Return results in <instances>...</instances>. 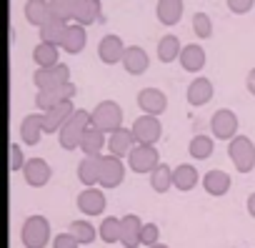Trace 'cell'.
<instances>
[{
  "instance_id": "cell-1",
  "label": "cell",
  "mask_w": 255,
  "mask_h": 248,
  "mask_svg": "<svg viewBox=\"0 0 255 248\" xmlns=\"http://www.w3.org/2000/svg\"><path fill=\"white\" fill-rule=\"evenodd\" d=\"M93 126V118L88 110H75L73 118L65 123L58 133V143L65 148V151H73V148H80V141L85 136V131Z\"/></svg>"
},
{
  "instance_id": "cell-2",
  "label": "cell",
  "mask_w": 255,
  "mask_h": 248,
  "mask_svg": "<svg viewBox=\"0 0 255 248\" xmlns=\"http://www.w3.org/2000/svg\"><path fill=\"white\" fill-rule=\"evenodd\" d=\"M90 118H93V128L103 131V133H115L120 131V123H123V110L115 100H103L98 103L93 110H90Z\"/></svg>"
},
{
  "instance_id": "cell-3",
  "label": "cell",
  "mask_w": 255,
  "mask_h": 248,
  "mask_svg": "<svg viewBox=\"0 0 255 248\" xmlns=\"http://www.w3.org/2000/svg\"><path fill=\"white\" fill-rule=\"evenodd\" d=\"M20 238L25 248H45L50 241V223L43 216H28L20 228Z\"/></svg>"
},
{
  "instance_id": "cell-4",
  "label": "cell",
  "mask_w": 255,
  "mask_h": 248,
  "mask_svg": "<svg viewBox=\"0 0 255 248\" xmlns=\"http://www.w3.org/2000/svg\"><path fill=\"white\" fill-rule=\"evenodd\" d=\"M228 156L240 173H250L255 168V146L248 136H235L228 146Z\"/></svg>"
},
{
  "instance_id": "cell-5",
  "label": "cell",
  "mask_w": 255,
  "mask_h": 248,
  "mask_svg": "<svg viewBox=\"0 0 255 248\" xmlns=\"http://www.w3.org/2000/svg\"><path fill=\"white\" fill-rule=\"evenodd\" d=\"M130 131H133V138H135L138 146H153V143L160 141L163 126L155 115H140V118H135Z\"/></svg>"
},
{
  "instance_id": "cell-6",
  "label": "cell",
  "mask_w": 255,
  "mask_h": 248,
  "mask_svg": "<svg viewBox=\"0 0 255 248\" xmlns=\"http://www.w3.org/2000/svg\"><path fill=\"white\" fill-rule=\"evenodd\" d=\"M33 83L38 85V90H48V88H58L63 83H70V68L58 63L53 68H38L33 73Z\"/></svg>"
},
{
  "instance_id": "cell-7",
  "label": "cell",
  "mask_w": 255,
  "mask_h": 248,
  "mask_svg": "<svg viewBox=\"0 0 255 248\" xmlns=\"http://www.w3.org/2000/svg\"><path fill=\"white\" fill-rule=\"evenodd\" d=\"M128 166H130V171H135V173H153L160 166L155 146H135L133 153L128 156Z\"/></svg>"
},
{
  "instance_id": "cell-8",
  "label": "cell",
  "mask_w": 255,
  "mask_h": 248,
  "mask_svg": "<svg viewBox=\"0 0 255 248\" xmlns=\"http://www.w3.org/2000/svg\"><path fill=\"white\" fill-rule=\"evenodd\" d=\"M210 128H213V136L220 138V141H233L235 133H238V115L228 108H220L213 113L210 118Z\"/></svg>"
},
{
  "instance_id": "cell-9",
  "label": "cell",
  "mask_w": 255,
  "mask_h": 248,
  "mask_svg": "<svg viewBox=\"0 0 255 248\" xmlns=\"http://www.w3.org/2000/svg\"><path fill=\"white\" fill-rule=\"evenodd\" d=\"M73 113H75V108H73L70 100H63L55 108L45 110L43 113V128H45V133H60V128L73 118Z\"/></svg>"
},
{
  "instance_id": "cell-10",
  "label": "cell",
  "mask_w": 255,
  "mask_h": 248,
  "mask_svg": "<svg viewBox=\"0 0 255 248\" xmlns=\"http://www.w3.org/2000/svg\"><path fill=\"white\" fill-rule=\"evenodd\" d=\"M75 95V85L73 83H63V85H58V88H48V90H38V95H35V105L45 113V110H50V108H55L58 103H63V100H70Z\"/></svg>"
},
{
  "instance_id": "cell-11",
  "label": "cell",
  "mask_w": 255,
  "mask_h": 248,
  "mask_svg": "<svg viewBox=\"0 0 255 248\" xmlns=\"http://www.w3.org/2000/svg\"><path fill=\"white\" fill-rule=\"evenodd\" d=\"M123 176H125V166L120 163V158L115 156H103L100 158V186L103 188H115L123 183Z\"/></svg>"
},
{
  "instance_id": "cell-12",
  "label": "cell",
  "mask_w": 255,
  "mask_h": 248,
  "mask_svg": "<svg viewBox=\"0 0 255 248\" xmlns=\"http://www.w3.org/2000/svg\"><path fill=\"white\" fill-rule=\"evenodd\" d=\"M138 105H140V110L145 113V115H160L165 108H168V98H165V93L163 90H158V88H143L140 93H138Z\"/></svg>"
},
{
  "instance_id": "cell-13",
  "label": "cell",
  "mask_w": 255,
  "mask_h": 248,
  "mask_svg": "<svg viewBox=\"0 0 255 248\" xmlns=\"http://www.w3.org/2000/svg\"><path fill=\"white\" fill-rule=\"evenodd\" d=\"M50 166L43 161V158H30L25 161L23 166V176H25V183L33 186V188H43L48 181H50Z\"/></svg>"
},
{
  "instance_id": "cell-14",
  "label": "cell",
  "mask_w": 255,
  "mask_h": 248,
  "mask_svg": "<svg viewBox=\"0 0 255 248\" xmlns=\"http://www.w3.org/2000/svg\"><path fill=\"white\" fill-rule=\"evenodd\" d=\"M135 146L138 143L133 138V131L120 128V131H115V133L108 136V148H110V156H115V158H128V156L133 153Z\"/></svg>"
},
{
  "instance_id": "cell-15",
  "label": "cell",
  "mask_w": 255,
  "mask_h": 248,
  "mask_svg": "<svg viewBox=\"0 0 255 248\" xmlns=\"http://www.w3.org/2000/svg\"><path fill=\"white\" fill-rule=\"evenodd\" d=\"M103 8H100V0H75V13H73V23L78 25H93L95 20H100Z\"/></svg>"
},
{
  "instance_id": "cell-16",
  "label": "cell",
  "mask_w": 255,
  "mask_h": 248,
  "mask_svg": "<svg viewBox=\"0 0 255 248\" xmlns=\"http://www.w3.org/2000/svg\"><path fill=\"white\" fill-rule=\"evenodd\" d=\"M43 133H45V128H43V113H30V115L23 118V123H20V141L23 143L38 146Z\"/></svg>"
},
{
  "instance_id": "cell-17",
  "label": "cell",
  "mask_w": 255,
  "mask_h": 248,
  "mask_svg": "<svg viewBox=\"0 0 255 248\" xmlns=\"http://www.w3.org/2000/svg\"><path fill=\"white\" fill-rule=\"evenodd\" d=\"M123 53H125V45L118 35H105L100 43H98V55L105 65H115L123 60Z\"/></svg>"
},
{
  "instance_id": "cell-18",
  "label": "cell",
  "mask_w": 255,
  "mask_h": 248,
  "mask_svg": "<svg viewBox=\"0 0 255 248\" xmlns=\"http://www.w3.org/2000/svg\"><path fill=\"white\" fill-rule=\"evenodd\" d=\"M120 63L130 75H140V73L148 70V53L143 48H138V45H128Z\"/></svg>"
},
{
  "instance_id": "cell-19",
  "label": "cell",
  "mask_w": 255,
  "mask_h": 248,
  "mask_svg": "<svg viewBox=\"0 0 255 248\" xmlns=\"http://www.w3.org/2000/svg\"><path fill=\"white\" fill-rule=\"evenodd\" d=\"M78 208L85 216H100L105 211V196H103V191H98L95 186L93 188H85L78 196Z\"/></svg>"
},
{
  "instance_id": "cell-20",
  "label": "cell",
  "mask_w": 255,
  "mask_h": 248,
  "mask_svg": "<svg viewBox=\"0 0 255 248\" xmlns=\"http://www.w3.org/2000/svg\"><path fill=\"white\" fill-rule=\"evenodd\" d=\"M120 223H123V238H120V243L125 248H138L140 246V231H143L140 218L133 216V213H128V216L120 218Z\"/></svg>"
},
{
  "instance_id": "cell-21",
  "label": "cell",
  "mask_w": 255,
  "mask_h": 248,
  "mask_svg": "<svg viewBox=\"0 0 255 248\" xmlns=\"http://www.w3.org/2000/svg\"><path fill=\"white\" fill-rule=\"evenodd\" d=\"M203 188H205V193L220 198V196H225L230 191V176L225 171H218V168L215 171H208L203 176Z\"/></svg>"
},
{
  "instance_id": "cell-22",
  "label": "cell",
  "mask_w": 255,
  "mask_h": 248,
  "mask_svg": "<svg viewBox=\"0 0 255 248\" xmlns=\"http://www.w3.org/2000/svg\"><path fill=\"white\" fill-rule=\"evenodd\" d=\"M188 103L190 105H205L210 98H213V83L208 80V78H195V80H190V85H188Z\"/></svg>"
},
{
  "instance_id": "cell-23",
  "label": "cell",
  "mask_w": 255,
  "mask_h": 248,
  "mask_svg": "<svg viewBox=\"0 0 255 248\" xmlns=\"http://www.w3.org/2000/svg\"><path fill=\"white\" fill-rule=\"evenodd\" d=\"M85 40H88L85 28H83V25H78V23H70V25H68V30H65V35H63L60 48H63L65 53L75 55V53H80V50L85 48Z\"/></svg>"
},
{
  "instance_id": "cell-24",
  "label": "cell",
  "mask_w": 255,
  "mask_h": 248,
  "mask_svg": "<svg viewBox=\"0 0 255 248\" xmlns=\"http://www.w3.org/2000/svg\"><path fill=\"white\" fill-rule=\"evenodd\" d=\"M180 65H183V70H188V73H198V70L205 65V50H203L198 43L183 45V53H180Z\"/></svg>"
},
{
  "instance_id": "cell-25",
  "label": "cell",
  "mask_w": 255,
  "mask_h": 248,
  "mask_svg": "<svg viewBox=\"0 0 255 248\" xmlns=\"http://www.w3.org/2000/svg\"><path fill=\"white\" fill-rule=\"evenodd\" d=\"M100 158L103 156H85L78 166V178L80 183H85L88 188H93L100 181Z\"/></svg>"
},
{
  "instance_id": "cell-26",
  "label": "cell",
  "mask_w": 255,
  "mask_h": 248,
  "mask_svg": "<svg viewBox=\"0 0 255 248\" xmlns=\"http://www.w3.org/2000/svg\"><path fill=\"white\" fill-rule=\"evenodd\" d=\"M155 15L163 25H175L183 15V0H158Z\"/></svg>"
},
{
  "instance_id": "cell-27",
  "label": "cell",
  "mask_w": 255,
  "mask_h": 248,
  "mask_svg": "<svg viewBox=\"0 0 255 248\" xmlns=\"http://www.w3.org/2000/svg\"><path fill=\"white\" fill-rule=\"evenodd\" d=\"M70 23H63L58 18H48L43 25H40V43H53V45H60L63 43V35L68 30Z\"/></svg>"
},
{
  "instance_id": "cell-28",
  "label": "cell",
  "mask_w": 255,
  "mask_h": 248,
  "mask_svg": "<svg viewBox=\"0 0 255 248\" xmlns=\"http://www.w3.org/2000/svg\"><path fill=\"white\" fill-rule=\"evenodd\" d=\"M23 13H25V20L30 25H38L40 28L50 18V5H48V0H28Z\"/></svg>"
},
{
  "instance_id": "cell-29",
  "label": "cell",
  "mask_w": 255,
  "mask_h": 248,
  "mask_svg": "<svg viewBox=\"0 0 255 248\" xmlns=\"http://www.w3.org/2000/svg\"><path fill=\"white\" fill-rule=\"evenodd\" d=\"M173 186L178 191H193L198 186V171H195V166L183 163V166L173 168Z\"/></svg>"
},
{
  "instance_id": "cell-30",
  "label": "cell",
  "mask_w": 255,
  "mask_h": 248,
  "mask_svg": "<svg viewBox=\"0 0 255 248\" xmlns=\"http://www.w3.org/2000/svg\"><path fill=\"white\" fill-rule=\"evenodd\" d=\"M103 146H108V138H105V133L90 126V128L85 131L83 141H80V148H83V153H85V156H100Z\"/></svg>"
},
{
  "instance_id": "cell-31",
  "label": "cell",
  "mask_w": 255,
  "mask_h": 248,
  "mask_svg": "<svg viewBox=\"0 0 255 248\" xmlns=\"http://www.w3.org/2000/svg\"><path fill=\"white\" fill-rule=\"evenodd\" d=\"M33 60L38 63V68H53V65H58V45H53V43H38L33 48Z\"/></svg>"
},
{
  "instance_id": "cell-32",
  "label": "cell",
  "mask_w": 255,
  "mask_h": 248,
  "mask_svg": "<svg viewBox=\"0 0 255 248\" xmlns=\"http://www.w3.org/2000/svg\"><path fill=\"white\" fill-rule=\"evenodd\" d=\"M183 48H180V40L175 35H163L160 43H158V58L160 63H173L175 58H180Z\"/></svg>"
},
{
  "instance_id": "cell-33",
  "label": "cell",
  "mask_w": 255,
  "mask_h": 248,
  "mask_svg": "<svg viewBox=\"0 0 255 248\" xmlns=\"http://www.w3.org/2000/svg\"><path fill=\"white\" fill-rule=\"evenodd\" d=\"M150 186L155 193H165L173 186V168H168L165 163H160L153 173H150Z\"/></svg>"
},
{
  "instance_id": "cell-34",
  "label": "cell",
  "mask_w": 255,
  "mask_h": 248,
  "mask_svg": "<svg viewBox=\"0 0 255 248\" xmlns=\"http://www.w3.org/2000/svg\"><path fill=\"white\" fill-rule=\"evenodd\" d=\"M100 238L105 241V243H118L120 238H123V223H120V218H113V216H108L103 223H100Z\"/></svg>"
},
{
  "instance_id": "cell-35",
  "label": "cell",
  "mask_w": 255,
  "mask_h": 248,
  "mask_svg": "<svg viewBox=\"0 0 255 248\" xmlns=\"http://www.w3.org/2000/svg\"><path fill=\"white\" fill-rule=\"evenodd\" d=\"M213 138H208V136H195L193 141H190V146H188V151H190V156L195 158V161H205V158H210L213 156Z\"/></svg>"
},
{
  "instance_id": "cell-36",
  "label": "cell",
  "mask_w": 255,
  "mask_h": 248,
  "mask_svg": "<svg viewBox=\"0 0 255 248\" xmlns=\"http://www.w3.org/2000/svg\"><path fill=\"white\" fill-rule=\"evenodd\" d=\"M50 5V18H58L63 23L73 20V13H75V0H48Z\"/></svg>"
},
{
  "instance_id": "cell-37",
  "label": "cell",
  "mask_w": 255,
  "mask_h": 248,
  "mask_svg": "<svg viewBox=\"0 0 255 248\" xmlns=\"http://www.w3.org/2000/svg\"><path fill=\"white\" fill-rule=\"evenodd\" d=\"M70 233L78 238L80 246H83V243H93L95 236H98V231H95L93 223H88V221H73V223H70Z\"/></svg>"
},
{
  "instance_id": "cell-38",
  "label": "cell",
  "mask_w": 255,
  "mask_h": 248,
  "mask_svg": "<svg viewBox=\"0 0 255 248\" xmlns=\"http://www.w3.org/2000/svg\"><path fill=\"white\" fill-rule=\"evenodd\" d=\"M193 30H195L198 38H210V35H213V23H210V18H208L205 13H195V15H193Z\"/></svg>"
},
{
  "instance_id": "cell-39",
  "label": "cell",
  "mask_w": 255,
  "mask_h": 248,
  "mask_svg": "<svg viewBox=\"0 0 255 248\" xmlns=\"http://www.w3.org/2000/svg\"><path fill=\"white\" fill-rule=\"evenodd\" d=\"M158 236H160V231H158V226L155 223H143V231H140V243L143 246H155L158 243Z\"/></svg>"
},
{
  "instance_id": "cell-40",
  "label": "cell",
  "mask_w": 255,
  "mask_h": 248,
  "mask_svg": "<svg viewBox=\"0 0 255 248\" xmlns=\"http://www.w3.org/2000/svg\"><path fill=\"white\" fill-rule=\"evenodd\" d=\"M80 243H78V238L68 231V233H58L55 238H53V248H78Z\"/></svg>"
},
{
  "instance_id": "cell-41",
  "label": "cell",
  "mask_w": 255,
  "mask_h": 248,
  "mask_svg": "<svg viewBox=\"0 0 255 248\" xmlns=\"http://www.w3.org/2000/svg\"><path fill=\"white\" fill-rule=\"evenodd\" d=\"M253 5H255V0H228V8L235 15H245Z\"/></svg>"
},
{
  "instance_id": "cell-42",
  "label": "cell",
  "mask_w": 255,
  "mask_h": 248,
  "mask_svg": "<svg viewBox=\"0 0 255 248\" xmlns=\"http://www.w3.org/2000/svg\"><path fill=\"white\" fill-rule=\"evenodd\" d=\"M23 166H25V158H23V153H20V146L13 143V146H10V171L15 173V171H20Z\"/></svg>"
},
{
  "instance_id": "cell-43",
  "label": "cell",
  "mask_w": 255,
  "mask_h": 248,
  "mask_svg": "<svg viewBox=\"0 0 255 248\" xmlns=\"http://www.w3.org/2000/svg\"><path fill=\"white\" fill-rule=\"evenodd\" d=\"M245 85H248V90H250V95H255V68L248 73V78H245Z\"/></svg>"
},
{
  "instance_id": "cell-44",
  "label": "cell",
  "mask_w": 255,
  "mask_h": 248,
  "mask_svg": "<svg viewBox=\"0 0 255 248\" xmlns=\"http://www.w3.org/2000/svg\"><path fill=\"white\" fill-rule=\"evenodd\" d=\"M248 213L255 218V193H250V196H248Z\"/></svg>"
},
{
  "instance_id": "cell-45",
  "label": "cell",
  "mask_w": 255,
  "mask_h": 248,
  "mask_svg": "<svg viewBox=\"0 0 255 248\" xmlns=\"http://www.w3.org/2000/svg\"><path fill=\"white\" fill-rule=\"evenodd\" d=\"M150 248H168L165 243H155V246H150Z\"/></svg>"
}]
</instances>
